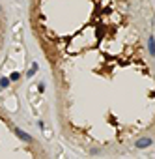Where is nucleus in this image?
Here are the masks:
<instances>
[{
  "instance_id": "nucleus-5",
  "label": "nucleus",
  "mask_w": 155,
  "mask_h": 159,
  "mask_svg": "<svg viewBox=\"0 0 155 159\" xmlns=\"http://www.w3.org/2000/svg\"><path fill=\"white\" fill-rule=\"evenodd\" d=\"M38 68H39V66H38V64H36V62H34V64H32V69L28 71V77H32V75H34V73L38 71Z\"/></svg>"
},
{
  "instance_id": "nucleus-1",
  "label": "nucleus",
  "mask_w": 155,
  "mask_h": 159,
  "mask_svg": "<svg viewBox=\"0 0 155 159\" xmlns=\"http://www.w3.org/2000/svg\"><path fill=\"white\" fill-rule=\"evenodd\" d=\"M15 135L19 137L21 141H25V142H32V141H34V139H32V137H30L28 133H25L23 129H15Z\"/></svg>"
},
{
  "instance_id": "nucleus-6",
  "label": "nucleus",
  "mask_w": 155,
  "mask_h": 159,
  "mask_svg": "<svg viewBox=\"0 0 155 159\" xmlns=\"http://www.w3.org/2000/svg\"><path fill=\"white\" fill-rule=\"evenodd\" d=\"M21 79V75H19V73L15 71V73H12V75H9V81H19Z\"/></svg>"
},
{
  "instance_id": "nucleus-4",
  "label": "nucleus",
  "mask_w": 155,
  "mask_h": 159,
  "mask_svg": "<svg viewBox=\"0 0 155 159\" xmlns=\"http://www.w3.org/2000/svg\"><path fill=\"white\" fill-rule=\"evenodd\" d=\"M6 86H9V79L2 77V79H0V88H6Z\"/></svg>"
},
{
  "instance_id": "nucleus-2",
  "label": "nucleus",
  "mask_w": 155,
  "mask_h": 159,
  "mask_svg": "<svg viewBox=\"0 0 155 159\" xmlns=\"http://www.w3.org/2000/svg\"><path fill=\"white\" fill-rule=\"evenodd\" d=\"M150 144H153V141L146 137V139H138V142H137V148H148Z\"/></svg>"
},
{
  "instance_id": "nucleus-3",
  "label": "nucleus",
  "mask_w": 155,
  "mask_h": 159,
  "mask_svg": "<svg viewBox=\"0 0 155 159\" xmlns=\"http://www.w3.org/2000/svg\"><path fill=\"white\" fill-rule=\"evenodd\" d=\"M148 49H150V55L155 56V39H153V36H150V39H148Z\"/></svg>"
}]
</instances>
